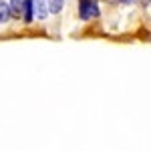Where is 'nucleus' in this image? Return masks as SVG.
<instances>
[{
  "label": "nucleus",
  "instance_id": "1",
  "mask_svg": "<svg viewBox=\"0 0 151 151\" xmlns=\"http://www.w3.org/2000/svg\"><path fill=\"white\" fill-rule=\"evenodd\" d=\"M10 16H22L24 14V0H10Z\"/></svg>",
  "mask_w": 151,
  "mask_h": 151
},
{
  "label": "nucleus",
  "instance_id": "2",
  "mask_svg": "<svg viewBox=\"0 0 151 151\" xmlns=\"http://www.w3.org/2000/svg\"><path fill=\"white\" fill-rule=\"evenodd\" d=\"M35 18V0H24V22H32Z\"/></svg>",
  "mask_w": 151,
  "mask_h": 151
},
{
  "label": "nucleus",
  "instance_id": "3",
  "mask_svg": "<svg viewBox=\"0 0 151 151\" xmlns=\"http://www.w3.org/2000/svg\"><path fill=\"white\" fill-rule=\"evenodd\" d=\"M47 6L52 14H58L63 10V6H65V0H47Z\"/></svg>",
  "mask_w": 151,
  "mask_h": 151
},
{
  "label": "nucleus",
  "instance_id": "4",
  "mask_svg": "<svg viewBox=\"0 0 151 151\" xmlns=\"http://www.w3.org/2000/svg\"><path fill=\"white\" fill-rule=\"evenodd\" d=\"M8 18H10V6L0 0V24H4Z\"/></svg>",
  "mask_w": 151,
  "mask_h": 151
},
{
  "label": "nucleus",
  "instance_id": "5",
  "mask_svg": "<svg viewBox=\"0 0 151 151\" xmlns=\"http://www.w3.org/2000/svg\"><path fill=\"white\" fill-rule=\"evenodd\" d=\"M35 8H38L36 10V16L38 18H45L47 16V2L45 0H35Z\"/></svg>",
  "mask_w": 151,
  "mask_h": 151
},
{
  "label": "nucleus",
  "instance_id": "6",
  "mask_svg": "<svg viewBox=\"0 0 151 151\" xmlns=\"http://www.w3.org/2000/svg\"><path fill=\"white\" fill-rule=\"evenodd\" d=\"M95 16H99V2L91 0V4H89V18H95Z\"/></svg>",
  "mask_w": 151,
  "mask_h": 151
},
{
  "label": "nucleus",
  "instance_id": "7",
  "mask_svg": "<svg viewBox=\"0 0 151 151\" xmlns=\"http://www.w3.org/2000/svg\"><path fill=\"white\" fill-rule=\"evenodd\" d=\"M119 2H121V4H131L133 0H119Z\"/></svg>",
  "mask_w": 151,
  "mask_h": 151
},
{
  "label": "nucleus",
  "instance_id": "8",
  "mask_svg": "<svg viewBox=\"0 0 151 151\" xmlns=\"http://www.w3.org/2000/svg\"><path fill=\"white\" fill-rule=\"evenodd\" d=\"M149 2H151V0H149Z\"/></svg>",
  "mask_w": 151,
  "mask_h": 151
}]
</instances>
